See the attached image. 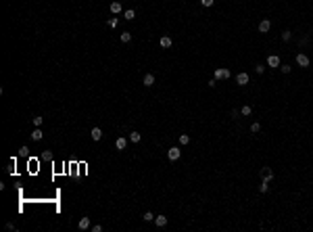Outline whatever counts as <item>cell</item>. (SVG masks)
Masks as SVG:
<instances>
[{
	"label": "cell",
	"mask_w": 313,
	"mask_h": 232,
	"mask_svg": "<svg viewBox=\"0 0 313 232\" xmlns=\"http://www.w3.org/2000/svg\"><path fill=\"white\" fill-rule=\"evenodd\" d=\"M180 155H182V151H180V147H171L169 151H167V157H169L171 161H178V159H180Z\"/></svg>",
	"instance_id": "cell-1"
},
{
	"label": "cell",
	"mask_w": 313,
	"mask_h": 232,
	"mask_svg": "<svg viewBox=\"0 0 313 232\" xmlns=\"http://www.w3.org/2000/svg\"><path fill=\"white\" fill-rule=\"evenodd\" d=\"M271 178H274V170H271V167H263V170H261V180L269 182Z\"/></svg>",
	"instance_id": "cell-2"
},
{
	"label": "cell",
	"mask_w": 313,
	"mask_h": 232,
	"mask_svg": "<svg viewBox=\"0 0 313 232\" xmlns=\"http://www.w3.org/2000/svg\"><path fill=\"white\" fill-rule=\"evenodd\" d=\"M230 78V71H228V69H215V80H228Z\"/></svg>",
	"instance_id": "cell-3"
},
{
	"label": "cell",
	"mask_w": 313,
	"mask_h": 232,
	"mask_svg": "<svg viewBox=\"0 0 313 232\" xmlns=\"http://www.w3.org/2000/svg\"><path fill=\"white\" fill-rule=\"evenodd\" d=\"M111 13L113 15H119V13H123V6H121V2H119V0H115V2H111Z\"/></svg>",
	"instance_id": "cell-4"
},
{
	"label": "cell",
	"mask_w": 313,
	"mask_h": 232,
	"mask_svg": "<svg viewBox=\"0 0 313 232\" xmlns=\"http://www.w3.org/2000/svg\"><path fill=\"white\" fill-rule=\"evenodd\" d=\"M236 82H238V86H246V84H249V73L240 71V73L236 75Z\"/></svg>",
	"instance_id": "cell-5"
},
{
	"label": "cell",
	"mask_w": 313,
	"mask_h": 232,
	"mask_svg": "<svg viewBox=\"0 0 313 232\" xmlns=\"http://www.w3.org/2000/svg\"><path fill=\"white\" fill-rule=\"evenodd\" d=\"M297 63H299L301 67H309V63H311V61H309V57H307V55L299 52V55H297Z\"/></svg>",
	"instance_id": "cell-6"
},
{
	"label": "cell",
	"mask_w": 313,
	"mask_h": 232,
	"mask_svg": "<svg viewBox=\"0 0 313 232\" xmlns=\"http://www.w3.org/2000/svg\"><path fill=\"white\" fill-rule=\"evenodd\" d=\"M90 136H92L94 142H98L100 138H102V130H100V128H92V130H90Z\"/></svg>",
	"instance_id": "cell-7"
},
{
	"label": "cell",
	"mask_w": 313,
	"mask_h": 232,
	"mask_svg": "<svg viewBox=\"0 0 313 232\" xmlns=\"http://www.w3.org/2000/svg\"><path fill=\"white\" fill-rule=\"evenodd\" d=\"M267 65L269 67H280V57L278 55H269L267 57Z\"/></svg>",
	"instance_id": "cell-8"
},
{
	"label": "cell",
	"mask_w": 313,
	"mask_h": 232,
	"mask_svg": "<svg viewBox=\"0 0 313 232\" xmlns=\"http://www.w3.org/2000/svg\"><path fill=\"white\" fill-rule=\"evenodd\" d=\"M269 27H271V23H269L267 19H263V21L259 23V32H261V34H267V32H269Z\"/></svg>",
	"instance_id": "cell-9"
},
{
	"label": "cell",
	"mask_w": 313,
	"mask_h": 232,
	"mask_svg": "<svg viewBox=\"0 0 313 232\" xmlns=\"http://www.w3.org/2000/svg\"><path fill=\"white\" fill-rule=\"evenodd\" d=\"M159 44H161V48H169V46H171V38H169V36H163V38L159 40Z\"/></svg>",
	"instance_id": "cell-10"
},
{
	"label": "cell",
	"mask_w": 313,
	"mask_h": 232,
	"mask_svg": "<svg viewBox=\"0 0 313 232\" xmlns=\"http://www.w3.org/2000/svg\"><path fill=\"white\" fill-rule=\"evenodd\" d=\"M155 224L159 228H163V226H167V218L165 215H155Z\"/></svg>",
	"instance_id": "cell-11"
},
{
	"label": "cell",
	"mask_w": 313,
	"mask_h": 232,
	"mask_svg": "<svg viewBox=\"0 0 313 232\" xmlns=\"http://www.w3.org/2000/svg\"><path fill=\"white\" fill-rule=\"evenodd\" d=\"M77 226H80V230H88V228H92V226H90V218H82Z\"/></svg>",
	"instance_id": "cell-12"
},
{
	"label": "cell",
	"mask_w": 313,
	"mask_h": 232,
	"mask_svg": "<svg viewBox=\"0 0 313 232\" xmlns=\"http://www.w3.org/2000/svg\"><path fill=\"white\" fill-rule=\"evenodd\" d=\"M142 82H144V86L148 88V86H153V84H155V75H153V73H146V75H144V80H142Z\"/></svg>",
	"instance_id": "cell-13"
},
{
	"label": "cell",
	"mask_w": 313,
	"mask_h": 232,
	"mask_svg": "<svg viewBox=\"0 0 313 232\" xmlns=\"http://www.w3.org/2000/svg\"><path fill=\"white\" fill-rule=\"evenodd\" d=\"M32 138H34V140L38 142V140H42V138H44V132H42L40 128H36V130L32 132Z\"/></svg>",
	"instance_id": "cell-14"
},
{
	"label": "cell",
	"mask_w": 313,
	"mask_h": 232,
	"mask_svg": "<svg viewBox=\"0 0 313 232\" xmlns=\"http://www.w3.org/2000/svg\"><path fill=\"white\" fill-rule=\"evenodd\" d=\"M115 147H117V151H123V149L127 147V140H125V138H117V142H115Z\"/></svg>",
	"instance_id": "cell-15"
},
{
	"label": "cell",
	"mask_w": 313,
	"mask_h": 232,
	"mask_svg": "<svg viewBox=\"0 0 313 232\" xmlns=\"http://www.w3.org/2000/svg\"><path fill=\"white\" fill-rule=\"evenodd\" d=\"M123 17H125L127 21H132V19H136V11H134V9H127V11H123Z\"/></svg>",
	"instance_id": "cell-16"
},
{
	"label": "cell",
	"mask_w": 313,
	"mask_h": 232,
	"mask_svg": "<svg viewBox=\"0 0 313 232\" xmlns=\"http://www.w3.org/2000/svg\"><path fill=\"white\" fill-rule=\"evenodd\" d=\"M107 25H109V27H113V29H115V27H117V25H119V19H117V17H111V19H109V21H107Z\"/></svg>",
	"instance_id": "cell-17"
},
{
	"label": "cell",
	"mask_w": 313,
	"mask_h": 232,
	"mask_svg": "<svg viewBox=\"0 0 313 232\" xmlns=\"http://www.w3.org/2000/svg\"><path fill=\"white\" fill-rule=\"evenodd\" d=\"M140 138H142L140 132H130V140H132V142H140Z\"/></svg>",
	"instance_id": "cell-18"
},
{
	"label": "cell",
	"mask_w": 313,
	"mask_h": 232,
	"mask_svg": "<svg viewBox=\"0 0 313 232\" xmlns=\"http://www.w3.org/2000/svg\"><path fill=\"white\" fill-rule=\"evenodd\" d=\"M121 42H125V44L132 42V34H130V32H123V34H121Z\"/></svg>",
	"instance_id": "cell-19"
},
{
	"label": "cell",
	"mask_w": 313,
	"mask_h": 232,
	"mask_svg": "<svg viewBox=\"0 0 313 232\" xmlns=\"http://www.w3.org/2000/svg\"><path fill=\"white\" fill-rule=\"evenodd\" d=\"M190 142V136L188 134H180V144H188Z\"/></svg>",
	"instance_id": "cell-20"
},
{
	"label": "cell",
	"mask_w": 313,
	"mask_h": 232,
	"mask_svg": "<svg viewBox=\"0 0 313 232\" xmlns=\"http://www.w3.org/2000/svg\"><path fill=\"white\" fill-rule=\"evenodd\" d=\"M282 40H284V42L292 40V32H288V29H286V32H282Z\"/></svg>",
	"instance_id": "cell-21"
},
{
	"label": "cell",
	"mask_w": 313,
	"mask_h": 232,
	"mask_svg": "<svg viewBox=\"0 0 313 232\" xmlns=\"http://www.w3.org/2000/svg\"><path fill=\"white\" fill-rule=\"evenodd\" d=\"M240 113H242V115H244V117H246V115H251V113H253V109H251L249 105H244L242 109H240Z\"/></svg>",
	"instance_id": "cell-22"
},
{
	"label": "cell",
	"mask_w": 313,
	"mask_h": 232,
	"mask_svg": "<svg viewBox=\"0 0 313 232\" xmlns=\"http://www.w3.org/2000/svg\"><path fill=\"white\" fill-rule=\"evenodd\" d=\"M267 188H269V184H267L265 180H263V182L259 184V190H261V192H267Z\"/></svg>",
	"instance_id": "cell-23"
},
{
	"label": "cell",
	"mask_w": 313,
	"mask_h": 232,
	"mask_svg": "<svg viewBox=\"0 0 313 232\" xmlns=\"http://www.w3.org/2000/svg\"><path fill=\"white\" fill-rule=\"evenodd\" d=\"M32 121H34V126H36V128H40V126H42V121H44V119H42V117H40V115H36V117H34V119H32Z\"/></svg>",
	"instance_id": "cell-24"
},
{
	"label": "cell",
	"mask_w": 313,
	"mask_h": 232,
	"mask_svg": "<svg viewBox=\"0 0 313 232\" xmlns=\"http://www.w3.org/2000/svg\"><path fill=\"white\" fill-rule=\"evenodd\" d=\"M155 220V215L150 213V211H146V213H144V222H153Z\"/></svg>",
	"instance_id": "cell-25"
},
{
	"label": "cell",
	"mask_w": 313,
	"mask_h": 232,
	"mask_svg": "<svg viewBox=\"0 0 313 232\" xmlns=\"http://www.w3.org/2000/svg\"><path fill=\"white\" fill-rule=\"evenodd\" d=\"M251 132H255V134L261 132V124H253V126H251Z\"/></svg>",
	"instance_id": "cell-26"
},
{
	"label": "cell",
	"mask_w": 313,
	"mask_h": 232,
	"mask_svg": "<svg viewBox=\"0 0 313 232\" xmlns=\"http://www.w3.org/2000/svg\"><path fill=\"white\" fill-rule=\"evenodd\" d=\"M27 153H29V149H27V147H21V149H19V155H21V157H25Z\"/></svg>",
	"instance_id": "cell-27"
},
{
	"label": "cell",
	"mask_w": 313,
	"mask_h": 232,
	"mask_svg": "<svg viewBox=\"0 0 313 232\" xmlns=\"http://www.w3.org/2000/svg\"><path fill=\"white\" fill-rule=\"evenodd\" d=\"M280 69H282V73H290V69H292V67H290V65H282Z\"/></svg>",
	"instance_id": "cell-28"
},
{
	"label": "cell",
	"mask_w": 313,
	"mask_h": 232,
	"mask_svg": "<svg viewBox=\"0 0 313 232\" xmlns=\"http://www.w3.org/2000/svg\"><path fill=\"white\" fill-rule=\"evenodd\" d=\"M6 172H9V174H13V172H15V159H13V161H11V165H9V167H6Z\"/></svg>",
	"instance_id": "cell-29"
},
{
	"label": "cell",
	"mask_w": 313,
	"mask_h": 232,
	"mask_svg": "<svg viewBox=\"0 0 313 232\" xmlns=\"http://www.w3.org/2000/svg\"><path fill=\"white\" fill-rule=\"evenodd\" d=\"M255 71H257V73H263V71H265V65H257Z\"/></svg>",
	"instance_id": "cell-30"
},
{
	"label": "cell",
	"mask_w": 313,
	"mask_h": 232,
	"mask_svg": "<svg viewBox=\"0 0 313 232\" xmlns=\"http://www.w3.org/2000/svg\"><path fill=\"white\" fill-rule=\"evenodd\" d=\"M92 232H102V226H100V224H96V226H92Z\"/></svg>",
	"instance_id": "cell-31"
},
{
	"label": "cell",
	"mask_w": 313,
	"mask_h": 232,
	"mask_svg": "<svg viewBox=\"0 0 313 232\" xmlns=\"http://www.w3.org/2000/svg\"><path fill=\"white\" fill-rule=\"evenodd\" d=\"M203 6H213V0H201Z\"/></svg>",
	"instance_id": "cell-32"
}]
</instances>
